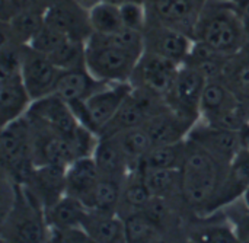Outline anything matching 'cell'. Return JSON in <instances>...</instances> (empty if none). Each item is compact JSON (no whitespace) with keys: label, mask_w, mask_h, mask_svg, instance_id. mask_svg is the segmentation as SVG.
I'll list each match as a JSON object with an SVG mask.
<instances>
[{"label":"cell","mask_w":249,"mask_h":243,"mask_svg":"<svg viewBox=\"0 0 249 243\" xmlns=\"http://www.w3.org/2000/svg\"><path fill=\"white\" fill-rule=\"evenodd\" d=\"M222 4L209 6L198 13L194 35L225 55H233L242 50L247 39V28L239 17L232 0H220Z\"/></svg>","instance_id":"6da1fadb"},{"label":"cell","mask_w":249,"mask_h":243,"mask_svg":"<svg viewBox=\"0 0 249 243\" xmlns=\"http://www.w3.org/2000/svg\"><path fill=\"white\" fill-rule=\"evenodd\" d=\"M223 165L197 143L187 139V152L181 172V194L194 207L207 204L220 184Z\"/></svg>","instance_id":"7a4b0ae2"},{"label":"cell","mask_w":249,"mask_h":243,"mask_svg":"<svg viewBox=\"0 0 249 243\" xmlns=\"http://www.w3.org/2000/svg\"><path fill=\"white\" fill-rule=\"evenodd\" d=\"M142 57L99 41L93 34L86 39V69L105 83L131 82Z\"/></svg>","instance_id":"3957f363"},{"label":"cell","mask_w":249,"mask_h":243,"mask_svg":"<svg viewBox=\"0 0 249 243\" xmlns=\"http://www.w3.org/2000/svg\"><path fill=\"white\" fill-rule=\"evenodd\" d=\"M131 82L111 83L93 93L86 101L70 102V108L80 125L101 136L104 128L114 118L124 101L133 92Z\"/></svg>","instance_id":"277c9868"},{"label":"cell","mask_w":249,"mask_h":243,"mask_svg":"<svg viewBox=\"0 0 249 243\" xmlns=\"http://www.w3.org/2000/svg\"><path fill=\"white\" fill-rule=\"evenodd\" d=\"M200 115L204 122L223 127L229 130H239L245 122L241 117L239 101L235 93L223 83L216 80H207L201 101Z\"/></svg>","instance_id":"5b68a950"},{"label":"cell","mask_w":249,"mask_h":243,"mask_svg":"<svg viewBox=\"0 0 249 243\" xmlns=\"http://www.w3.org/2000/svg\"><path fill=\"white\" fill-rule=\"evenodd\" d=\"M0 153L3 165L9 168L10 172H20L25 176L31 175V172H26V166H34L32 134L29 121L25 117L3 125L0 136Z\"/></svg>","instance_id":"8992f818"},{"label":"cell","mask_w":249,"mask_h":243,"mask_svg":"<svg viewBox=\"0 0 249 243\" xmlns=\"http://www.w3.org/2000/svg\"><path fill=\"white\" fill-rule=\"evenodd\" d=\"M20 74L32 101H36L54 93L60 69L47 55L22 45Z\"/></svg>","instance_id":"52a82bcc"},{"label":"cell","mask_w":249,"mask_h":243,"mask_svg":"<svg viewBox=\"0 0 249 243\" xmlns=\"http://www.w3.org/2000/svg\"><path fill=\"white\" fill-rule=\"evenodd\" d=\"M25 117L29 122L47 127L67 139H71L80 127L70 105L54 93L32 101Z\"/></svg>","instance_id":"ba28073f"},{"label":"cell","mask_w":249,"mask_h":243,"mask_svg":"<svg viewBox=\"0 0 249 243\" xmlns=\"http://www.w3.org/2000/svg\"><path fill=\"white\" fill-rule=\"evenodd\" d=\"M206 83L207 79L198 70L188 64H181L177 79L168 92L171 108L191 120L198 118L200 101Z\"/></svg>","instance_id":"9c48e42d"},{"label":"cell","mask_w":249,"mask_h":243,"mask_svg":"<svg viewBox=\"0 0 249 243\" xmlns=\"http://www.w3.org/2000/svg\"><path fill=\"white\" fill-rule=\"evenodd\" d=\"M187 139L197 143L219 163L229 168L241 150L239 130L216 127L207 122L201 125H193Z\"/></svg>","instance_id":"30bf717a"},{"label":"cell","mask_w":249,"mask_h":243,"mask_svg":"<svg viewBox=\"0 0 249 243\" xmlns=\"http://www.w3.org/2000/svg\"><path fill=\"white\" fill-rule=\"evenodd\" d=\"M179 67V64L165 57L144 51L131 79H137L142 89L152 95H168Z\"/></svg>","instance_id":"8fae6325"},{"label":"cell","mask_w":249,"mask_h":243,"mask_svg":"<svg viewBox=\"0 0 249 243\" xmlns=\"http://www.w3.org/2000/svg\"><path fill=\"white\" fill-rule=\"evenodd\" d=\"M193 42L185 32L166 25L153 28L144 35L146 51L165 57L179 66L187 61Z\"/></svg>","instance_id":"7c38bea8"},{"label":"cell","mask_w":249,"mask_h":243,"mask_svg":"<svg viewBox=\"0 0 249 243\" xmlns=\"http://www.w3.org/2000/svg\"><path fill=\"white\" fill-rule=\"evenodd\" d=\"M66 168L64 165L35 166L28 176L32 198L44 208L51 207L66 194Z\"/></svg>","instance_id":"4fadbf2b"},{"label":"cell","mask_w":249,"mask_h":243,"mask_svg":"<svg viewBox=\"0 0 249 243\" xmlns=\"http://www.w3.org/2000/svg\"><path fill=\"white\" fill-rule=\"evenodd\" d=\"M193 125L194 120L184 117L171 108L169 111L152 114L143 127L149 133L152 144L155 147L185 140Z\"/></svg>","instance_id":"5bb4252c"},{"label":"cell","mask_w":249,"mask_h":243,"mask_svg":"<svg viewBox=\"0 0 249 243\" xmlns=\"http://www.w3.org/2000/svg\"><path fill=\"white\" fill-rule=\"evenodd\" d=\"M111 83H105L99 79H96L86 66L69 69V70H60L54 95L66 101L67 104L76 102V101H86L98 90L104 89Z\"/></svg>","instance_id":"9a60e30c"},{"label":"cell","mask_w":249,"mask_h":243,"mask_svg":"<svg viewBox=\"0 0 249 243\" xmlns=\"http://www.w3.org/2000/svg\"><path fill=\"white\" fill-rule=\"evenodd\" d=\"M99 179L101 174L93 156L77 157L66 168V194L79 198L89 208Z\"/></svg>","instance_id":"2e32d148"},{"label":"cell","mask_w":249,"mask_h":243,"mask_svg":"<svg viewBox=\"0 0 249 243\" xmlns=\"http://www.w3.org/2000/svg\"><path fill=\"white\" fill-rule=\"evenodd\" d=\"M45 23L60 29L70 38H77L83 41L90 36V34H86L85 29L92 31L88 12L77 6L73 0H66L50 7L45 12Z\"/></svg>","instance_id":"e0dca14e"},{"label":"cell","mask_w":249,"mask_h":243,"mask_svg":"<svg viewBox=\"0 0 249 243\" xmlns=\"http://www.w3.org/2000/svg\"><path fill=\"white\" fill-rule=\"evenodd\" d=\"M32 98L22 80V74L0 79V115L6 125L26 115Z\"/></svg>","instance_id":"ac0fdd59"},{"label":"cell","mask_w":249,"mask_h":243,"mask_svg":"<svg viewBox=\"0 0 249 243\" xmlns=\"http://www.w3.org/2000/svg\"><path fill=\"white\" fill-rule=\"evenodd\" d=\"M101 137L102 139H99L93 152V159L96 162L99 174L102 178L120 181L130 171L131 165L114 136Z\"/></svg>","instance_id":"d6986e66"},{"label":"cell","mask_w":249,"mask_h":243,"mask_svg":"<svg viewBox=\"0 0 249 243\" xmlns=\"http://www.w3.org/2000/svg\"><path fill=\"white\" fill-rule=\"evenodd\" d=\"M89 208L76 197L64 194L57 203L45 208V222L48 227L71 229L83 227Z\"/></svg>","instance_id":"ffe728a7"},{"label":"cell","mask_w":249,"mask_h":243,"mask_svg":"<svg viewBox=\"0 0 249 243\" xmlns=\"http://www.w3.org/2000/svg\"><path fill=\"white\" fill-rule=\"evenodd\" d=\"M83 229L96 242H125V226L115 213L89 210Z\"/></svg>","instance_id":"44dd1931"},{"label":"cell","mask_w":249,"mask_h":243,"mask_svg":"<svg viewBox=\"0 0 249 243\" xmlns=\"http://www.w3.org/2000/svg\"><path fill=\"white\" fill-rule=\"evenodd\" d=\"M149 117L150 115L147 112V101H146V98L144 96L139 98L134 93V89H133L130 96L124 101V104L117 111L114 118L104 128L101 136H112V134L120 133L123 130L142 127L149 120Z\"/></svg>","instance_id":"7402d4cb"},{"label":"cell","mask_w":249,"mask_h":243,"mask_svg":"<svg viewBox=\"0 0 249 243\" xmlns=\"http://www.w3.org/2000/svg\"><path fill=\"white\" fill-rule=\"evenodd\" d=\"M152 6L162 25L182 32H185L184 28L190 25L194 32L198 19L194 0H152Z\"/></svg>","instance_id":"603a6c76"},{"label":"cell","mask_w":249,"mask_h":243,"mask_svg":"<svg viewBox=\"0 0 249 243\" xmlns=\"http://www.w3.org/2000/svg\"><path fill=\"white\" fill-rule=\"evenodd\" d=\"M45 25V12L41 10H22L6 19L4 23V36H10L13 42L20 45H28L32 38L44 28Z\"/></svg>","instance_id":"cb8c5ba5"},{"label":"cell","mask_w":249,"mask_h":243,"mask_svg":"<svg viewBox=\"0 0 249 243\" xmlns=\"http://www.w3.org/2000/svg\"><path fill=\"white\" fill-rule=\"evenodd\" d=\"M112 136L115 137V140L118 141L121 150L127 156L131 168L136 166V165H140L143 157L153 147L150 136H149V133L146 131V128L143 125L128 128V130H123V131L115 133Z\"/></svg>","instance_id":"d4e9b609"},{"label":"cell","mask_w":249,"mask_h":243,"mask_svg":"<svg viewBox=\"0 0 249 243\" xmlns=\"http://www.w3.org/2000/svg\"><path fill=\"white\" fill-rule=\"evenodd\" d=\"M187 152V139L172 144L155 146L140 162L142 168L155 169H177L179 171Z\"/></svg>","instance_id":"484cf974"},{"label":"cell","mask_w":249,"mask_h":243,"mask_svg":"<svg viewBox=\"0 0 249 243\" xmlns=\"http://www.w3.org/2000/svg\"><path fill=\"white\" fill-rule=\"evenodd\" d=\"M142 179L153 197L165 198L175 190L181 188V172L177 169H155L142 168Z\"/></svg>","instance_id":"4316f807"},{"label":"cell","mask_w":249,"mask_h":243,"mask_svg":"<svg viewBox=\"0 0 249 243\" xmlns=\"http://www.w3.org/2000/svg\"><path fill=\"white\" fill-rule=\"evenodd\" d=\"M92 32L95 34H112L124 26L120 4L112 1H102L88 12Z\"/></svg>","instance_id":"83f0119b"},{"label":"cell","mask_w":249,"mask_h":243,"mask_svg":"<svg viewBox=\"0 0 249 243\" xmlns=\"http://www.w3.org/2000/svg\"><path fill=\"white\" fill-rule=\"evenodd\" d=\"M125 242H152L158 241V223L152 220L144 211H133L124 219Z\"/></svg>","instance_id":"f1b7e54d"},{"label":"cell","mask_w":249,"mask_h":243,"mask_svg":"<svg viewBox=\"0 0 249 243\" xmlns=\"http://www.w3.org/2000/svg\"><path fill=\"white\" fill-rule=\"evenodd\" d=\"M121 194H123V188H121L120 181L101 176V179L92 194V198L89 203V210L114 213V208L121 201Z\"/></svg>","instance_id":"f546056e"},{"label":"cell","mask_w":249,"mask_h":243,"mask_svg":"<svg viewBox=\"0 0 249 243\" xmlns=\"http://www.w3.org/2000/svg\"><path fill=\"white\" fill-rule=\"evenodd\" d=\"M60 70H69L85 66L86 41L77 38H69L58 50L51 55H47Z\"/></svg>","instance_id":"4dcf8cb0"},{"label":"cell","mask_w":249,"mask_h":243,"mask_svg":"<svg viewBox=\"0 0 249 243\" xmlns=\"http://www.w3.org/2000/svg\"><path fill=\"white\" fill-rule=\"evenodd\" d=\"M48 239V226L35 216H22L13 227V241L16 242H41Z\"/></svg>","instance_id":"1f68e13d"},{"label":"cell","mask_w":249,"mask_h":243,"mask_svg":"<svg viewBox=\"0 0 249 243\" xmlns=\"http://www.w3.org/2000/svg\"><path fill=\"white\" fill-rule=\"evenodd\" d=\"M70 36L61 32L60 29L45 23L44 28L32 38V41L28 44L32 50L44 54V55H51L55 50H58Z\"/></svg>","instance_id":"d6a6232c"},{"label":"cell","mask_w":249,"mask_h":243,"mask_svg":"<svg viewBox=\"0 0 249 243\" xmlns=\"http://www.w3.org/2000/svg\"><path fill=\"white\" fill-rule=\"evenodd\" d=\"M152 198L153 195L146 187V184L143 182L142 176L139 179L130 181L121 194V201H124L125 206H128L134 211H143Z\"/></svg>","instance_id":"836d02e7"},{"label":"cell","mask_w":249,"mask_h":243,"mask_svg":"<svg viewBox=\"0 0 249 243\" xmlns=\"http://www.w3.org/2000/svg\"><path fill=\"white\" fill-rule=\"evenodd\" d=\"M124 26L143 31L146 25V9L143 1H127L120 4Z\"/></svg>","instance_id":"e575fe53"},{"label":"cell","mask_w":249,"mask_h":243,"mask_svg":"<svg viewBox=\"0 0 249 243\" xmlns=\"http://www.w3.org/2000/svg\"><path fill=\"white\" fill-rule=\"evenodd\" d=\"M231 176L244 188L249 185V152L239 150L235 160L231 165Z\"/></svg>","instance_id":"d590c367"},{"label":"cell","mask_w":249,"mask_h":243,"mask_svg":"<svg viewBox=\"0 0 249 243\" xmlns=\"http://www.w3.org/2000/svg\"><path fill=\"white\" fill-rule=\"evenodd\" d=\"M198 241L201 242H214V243H228V242H235L236 241V235L235 232H232L229 227H222V226H214L210 227L207 230H204Z\"/></svg>","instance_id":"8d00e7d4"},{"label":"cell","mask_w":249,"mask_h":243,"mask_svg":"<svg viewBox=\"0 0 249 243\" xmlns=\"http://www.w3.org/2000/svg\"><path fill=\"white\" fill-rule=\"evenodd\" d=\"M235 85L238 87V90L244 95L249 98V63L247 64H242L236 73H235Z\"/></svg>","instance_id":"74e56055"},{"label":"cell","mask_w":249,"mask_h":243,"mask_svg":"<svg viewBox=\"0 0 249 243\" xmlns=\"http://www.w3.org/2000/svg\"><path fill=\"white\" fill-rule=\"evenodd\" d=\"M239 17L242 19L247 31H249V0H232Z\"/></svg>","instance_id":"f35d334b"},{"label":"cell","mask_w":249,"mask_h":243,"mask_svg":"<svg viewBox=\"0 0 249 243\" xmlns=\"http://www.w3.org/2000/svg\"><path fill=\"white\" fill-rule=\"evenodd\" d=\"M239 141H241V150L249 152V121L239 128Z\"/></svg>","instance_id":"ab89813d"},{"label":"cell","mask_w":249,"mask_h":243,"mask_svg":"<svg viewBox=\"0 0 249 243\" xmlns=\"http://www.w3.org/2000/svg\"><path fill=\"white\" fill-rule=\"evenodd\" d=\"M77 6H80L83 10H86V12H89L90 9H93L96 4H99V3H102V1H105V0H73Z\"/></svg>","instance_id":"60d3db41"},{"label":"cell","mask_w":249,"mask_h":243,"mask_svg":"<svg viewBox=\"0 0 249 243\" xmlns=\"http://www.w3.org/2000/svg\"><path fill=\"white\" fill-rule=\"evenodd\" d=\"M242 198H244V203H245V207L249 210V185L244 188V192H242Z\"/></svg>","instance_id":"b9f144b4"},{"label":"cell","mask_w":249,"mask_h":243,"mask_svg":"<svg viewBox=\"0 0 249 243\" xmlns=\"http://www.w3.org/2000/svg\"><path fill=\"white\" fill-rule=\"evenodd\" d=\"M108 1H112L115 4H123V3H127V1H143V0H108Z\"/></svg>","instance_id":"7bdbcfd3"},{"label":"cell","mask_w":249,"mask_h":243,"mask_svg":"<svg viewBox=\"0 0 249 243\" xmlns=\"http://www.w3.org/2000/svg\"><path fill=\"white\" fill-rule=\"evenodd\" d=\"M248 242H249V235H248Z\"/></svg>","instance_id":"ee69618b"}]
</instances>
